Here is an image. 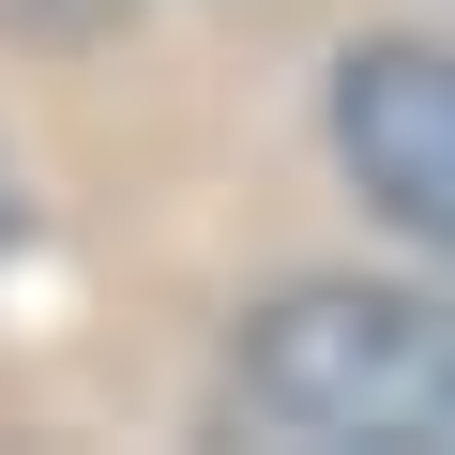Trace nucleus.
I'll return each mask as SVG.
<instances>
[{
    "instance_id": "f257e3e1",
    "label": "nucleus",
    "mask_w": 455,
    "mask_h": 455,
    "mask_svg": "<svg viewBox=\"0 0 455 455\" xmlns=\"http://www.w3.org/2000/svg\"><path fill=\"white\" fill-rule=\"evenodd\" d=\"M228 425L289 455H455V304L425 289H289L228 349Z\"/></svg>"
},
{
    "instance_id": "f03ea898",
    "label": "nucleus",
    "mask_w": 455,
    "mask_h": 455,
    "mask_svg": "<svg viewBox=\"0 0 455 455\" xmlns=\"http://www.w3.org/2000/svg\"><path fill=\"white\" fill-rule=\"evenodd\" d=\"M334 152L410 243L455 259V46H349L334 61Z\"/></svg>"
},
{
    "instance_id": "7ed1b4c3",
    "label": "nucleus",
    "mask_w": 455,
    "mask_h": 455,
    "mask_svg": "<svg viewBox=\"0 0 455 455\" xmlns=\"http://www.w3.org/2000/svg\"><path fill=\"white\" fill-rule=\"evenodd\" d=\"M16 228H31V212H16V167H0V259H16Z\"/></svg>"
}]
</instances>
